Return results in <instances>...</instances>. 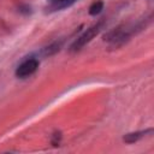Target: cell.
<instances>
[{
    "instance_id": "6da1fadb",
    "label": "cell",
    "mask_w": 154,
    "mask_h": 154,
    "mask_svg": "<svg viewBox=\"0 0 154 154\" xmlns=\"http://www.w3.org/2000/svg\"><path fill=\"white\" fill-rule=\"evenodd\" d=\"M102 25H103V22H99V23H96V24H94V25H91L90 28H88L81 36H78L76 40H75V42L71 45V51H73V52H76V51H79L82 47H84L88 42H90L91 41V38L94 37V36H96L97 34H99V31L102 29Z\"/></svg>"
},
{
    "instance_id": "7a4b0ae2",
    "label": "cell",
    "mask_w": 154,
    "mask_h": 154,
    "mask_svg": "<svg viewBox=\"0 0 154 154\" xmlns=\"http://www.w3.org/2000/svg\"><path fill=\"white\" fill-rule=\"evenodd\" d=\"M38 67V60L35 58H29L24 60L17 69H16V76L19 78H25L31 76Z\"/></svg>"
},
{
    "instance_id": "3957f363",
    "label": "cell",
    "mask_w": 154,
    "mask_h": 154,
    "mask_svg": "<svg viewBox=\"0 0 154 154\" xmlns=\"http://www.w3.org/2000/svg\"><path fill=\"white\" fill-rule=\"evenodd\" d=\"M77 0H49L51 5L49 8L52 11H58V10H63L66 7H70L72 4H75Z\"/></svg>"
},
{
    "instance_id": "277c9868",
    "label": "cell",
    "mask_w": 154,
    "mask_h": 154,
    "mask_svg": "<svg viewBox=\"0 0 154 154\" xmlns=\"http://www.w3.org/2000/svg\"><path fill=\"white\" fill-rule=\"evenodd\" d=\"M152 131V129L149 130H146V131H137V132H131V134H126L124 136V141L128 142V143H134L136 141H138L141 137H143V135H146L147 132Z\"/></svg>"
},
{
    "instance_id": "5b68a950",
    "label": "cell",
    "mask_w": 154,
    "mask_h": 154,
    "mask_svg": "<svg viewBox=\"0 0 154 154\" xmlns=\"http://www.w3.org/2000/svg\"><path fill=\"white\" fill-rule=\"evenodd\" d=\"M102 7H103L102 1H94V2L90 5V7H89V13H90L91 16H96V14H99V13L101 12Z\"/></svg>"
},
{
    "instance_id": "8992f818",
    "label": "cell",
    "mask_w": 154,
    "mask_h": 154,
    "mask_svg": "<svg viewBox=\"0 0 154 154\" xmlns=\"http://www.w3.org/2000/svg\"><path fill=\"white\" fill-rule=\"evenodd\" d=\"M59 47H60V42H54V43H52L51 46H48L43 49V54L45 55H52V54H54L55 52L59 51Z\"/></svg>"
}]
</instances>
